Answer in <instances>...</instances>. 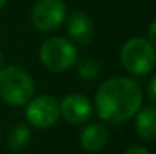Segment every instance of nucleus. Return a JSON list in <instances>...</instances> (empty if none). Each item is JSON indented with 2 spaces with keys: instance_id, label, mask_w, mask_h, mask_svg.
<instances>
[{
  "instance_id": "obj_8",
  "label": "nucleus",
  "mask_w": 156,
  "mask_h": 154,
  "mask_svg": "<svg viewBox=\"0 0 156 154\" xmlns=\"http://www.w3.org/2000/svg\"><path fill=\"white\" fill-rule=\"evenodd\" d=\"M67 32L74 43H77L80 46L90 44L93 39V35H94L93 20L85 12L76 11V12L70 14V17L67 20Z\"/></svg>"
},
{
  "instance_id": "obj_13",
  "label": "nucleus",
  "mask_w": 156,
  "mask_h": 154,
  "mask_svg": "<svg viewBox=\"0 0 156 154\" xmlns=\"http://www.w3.org/2000/svg\"><path fill=\"white\" fill-rule=\"evenodd\" d=\"M147 92H149L150 100L156 104V76L150 79V82H149V85H147Z\"/></svg>"
},
{
  "instance_id": "obj_1",
  "label": "nucleus",
  "mask_w": 156,
  "mask_h": 154,
  "mask_svg": "<svg viewBox=\"0 0 156 154\" xmlns=\"http://www.w3.org/2000/svg\"><path fill=\"white\" fill-rule=\"evenodd\" d=\"M143 104L140 85L124 76H115L97 89L94 107L100 119L109 124H123L133 118Z\"/></svg>"
},
{
  "instance_id": "obj_12",
  "label": "nucleus",
  "mask_w": 156,
  "mask_h": 154,
  "mask_svg": "<svg viewBox=\"0 0 156 154\" xmlns=\"http://www.w3.org/2000/svg\"><path fill=\"white\" fill-rule=\"evenodd\" d=\"M76 63H77V74H79L80 79H83L87 82L99 79V76L102 73V65H100V62L97 59L83 57V59L77 60Z\"/></svg>"
},
{
  "instance_id": "obj_15",
  "label": "nucleus",
  "mask_w": 156,
  "mask_h": 154,
  "mask_svg": "<svg viewBox=\"0 0 156 154\" xmlns=\"http://www.w3.org/2000/svg\"><path fill=\"white\" fill-rule=\"evenodd\" d=\"M123 154H152L147 148L144 147H130L129 150H126Z\"/></svg>"
},
{
  "instance_id": "obj_17",
  "label": "nucleus",
  "mask_w": 156,
  "mask_h": 154,
  "mask_svg": "<svg viewBox=\"0 0 156 154\" xmlns=\"http://www.w3.org/2000/svg\"><path fill=\"white\" fill-rule=\"evenodd\" d=\"M6 2H8V0H0V9H2L5 5H6Z\"/></svg>"
},
{
  "instance_id": "obj_4",
  "label": "nucleus",
  "mask_w": 156,
  "mask_h": 154,
  "mask_svg": "<svg viewBox=\"0 0 156 154\" xmlns=\"http://www.w3.org/2000/svg\"><path fill=\"white\" fill-rule=\"evenodd\" d=\"M41 63L52 73H64L77 62V49L65 38L53 36L43 43L40 49Z\"/></svg>"
},
{
  "instance_id": "obj_14",
  "label": "nucleus",
  "mask_w": 156,
  "mask_h": 154,
  "mask_svg": "<svg viewBox=\"0 0 156 154\" xmlns=\"http://www.w3.org/2000/svg\"><path fill=\"white\" fill-rule=\"evenodd\" d=\"M147 39L152 43V44H156V20H153L150 24H149V27H147Z\"/></svg>"
},
{
  "instance_id": "obj_16",
  "label": "nucleus",
  "mask_w": 156,
  "mask_h": 154,
  "mask_svg": "<svg viewBox=\"0 0 156 154\" xmlns=\"http://www.w3.org/2000/svg\"><path fill=\"white\" fill-rule=\"evenodd\" d=\"M3 62H5V56H3V53L0 51V70H2V67H3Z\"/></svg>"
},
{
  "instance_id": "obj_11",
  "label": "nucleus",
  "mask_w": 156,
  "mask_h": 154,
  "mask_svg": "<svg viewBox=\"0 0 156 154\" xmlns=\"http://www.w3.org/2000/svg\"><path fill=\"white\" fill-rule=\"evenodd\" d=\"M30 141V128L27 124L24 122H20V124H15L9 135H8V147L12 150V151H20L23 150Z\"/></svg>"
},
{
  "instance_id": "obj_9",
  "label": "nucleus",
  "mask_w": 156,
  "mask_h": 154,
  "mask_svg": "<svg viewBox=\"0 0 156 154\" xmlns=\"http://www.w3.org/2000/svg\"><path fill=\"white\" fill-rule=\"evenodd\" d=\"M80 145L88 153H99L108 144V130L103 124L91 122L83 127L79 136Z\"/></svg>"
},
{
  "instance_id": "obj_2",
  "label": "nucleus",
  "mask_w": 156,
  "mask_h": 154,
  "mask_svg": "<svg viewBox=\"0 0 156 154\" xmlns=\"http://www.w3.org/2000/svg\"><path fill=\"white\" fill-rule=\"evenodd\" d=\"M35 94V85L30 74L15 65L0 70V98L6 104L26 106Z\"/></svg>"
},
{
  "instance_id": "obj_7",
  "label": "nucleus",
  "mask_w": 156,
  "mask_h": 154,
  "mask_svg": "<svg viewBox=\"0 0 156 154\" xmlns=\"http://www.w3.org/2000/svg\"><path fill=\"white\" fill-rule=\"evenodd\" d=\"M61 116L70 124H83L93 115V103L83 94H68L59 103Z\"/></svg>"
},
{
  "instance_id": "obj_6",
  "label": "nucleus",
  "mask_w": 156,
  "mask_h": 154,
  "mask_svg": "<svg viewBox=\"0 0 156 154\" xmlns=\"http://www.w3.org/2000/svg\"><path fill=\"white\" fill-rule=\"evenodd\" d=\"M30 17L38 30L52 32L65 21L67 6L64 0H37Z\"/></svg>"
},
{
  "instance_id": "obj_5",
  "label": "nucleus",
  "mask_w": 156,
  "mask_h": 154,
  "mask_svg": "<svg viewBox=\"0 0 156 154\" xmlns=\"http://www.w3.org/2000/svg\"><path fill=\"white\" fill-rule=\"evenodd\" d=\"M61 116L59 103L52 95L43 94L32 97L26 104V119L37 128H49L58 122Z\"/></svg>"
},
{
  "instance_id": "obj_10",
  "label": "nucleus",
  "mask_w": 156,
  "mask_h": 154,
  "mask_svg": "<svg viewBox=\"0 0 156 154\" xmlns=\"http://www.w3.org/2000/svg\"><path fill=\"white\" fill-rule=\"evenodd\" d=\"M135 130L144 141H156V109L144 107L135 115Z\"/></svg>"
},
{
  "instance_id": "obj_3",
  "label": "nucleus",
  "mask_w": 156,
  "mask_h": 154,
  "mask_svg": "<svg viewBox=\"0 0 156 154\" xmlns=\"http://www.w3.org/2000/svg\"><path fill=\"white\" fill-rule=\"evenodd\" d=\"M120 60L129 74L146 76L155 67L156 50L153 44L146 38H130L120 50Z\"/></svg>"
}]
</instances>
